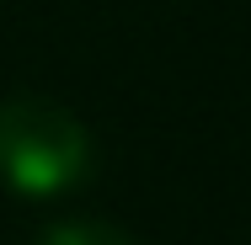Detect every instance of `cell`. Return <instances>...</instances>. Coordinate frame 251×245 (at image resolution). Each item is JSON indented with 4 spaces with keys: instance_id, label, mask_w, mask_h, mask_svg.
<instances>
[{
    "instance_id": "cell-1",
    "label": "cell",
    "mask_w": 251,
    "mask_h": 245,
    "mask_svg": "<svg viewBox=\"0 0 251 245\" xmlns=\"http://www.w3.org/2000/svg\"><path fill=\"white\" fill-rule=\"evenodd\" d=\"M91 171V134L80 117L38 96L0 101V181L27 197L70 192Z\"/></svg>"
},
{
    "instance_id": "cell-2",
    "label": "cell",
    "mask_w": 251,
    "mask_h": 245,
    "mask_svg": "<svg viewBox=\"0 0 251 245\" xmlns=\"http://www.w3.org/2000/svg\"><path fill=\"white\" fill-rule=\"evenodd\" d=\"M38 245H139L134 235H123L118 224H101V219H64L38 235Z\"/></svg>"
}]
</instances>
